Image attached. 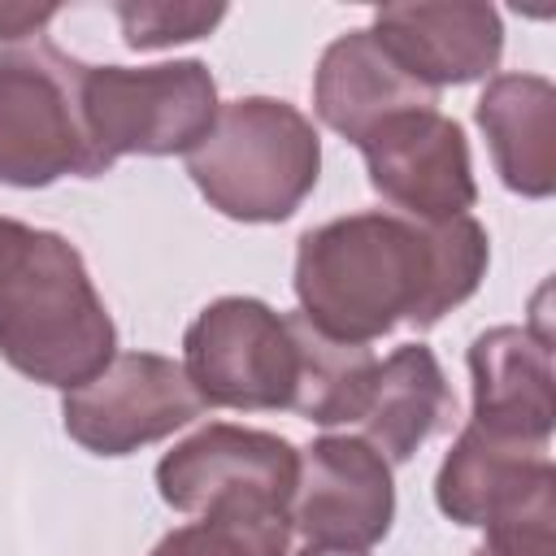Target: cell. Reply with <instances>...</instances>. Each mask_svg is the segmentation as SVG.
Here are the masks:
<instances>
[{
	"instance_id": "22",
	"label": "cell",
	"mask_w": 556,
	"mask_h": 556,
	"mask_svg": "<svg viewBox=\"0 0 556 556\" xmlns=\"http://www.w3.org/2000/svg\"><path fill=\"white\" fill-rule=\"evenodd\" d=\"M473 556H500V552H491V547H486V543H482V547H478V552H473Z\"/></svg>"
},
{
	"instance_id": "13",
	"label": "cell",
	"mask_w": 556,
	"mask_h": 556,
	"mask_svg": "<svg viewBox=\"0 0 556 556\" xmlns=\"http://www.w3.org/2000/svg\"><path fill=\"white\" fill-rule=\"evenodd\" d=\"M473 378V426L547 447L556 400H552V339L530 326H491L469 343Z\"/></svg>"
},
{
	"instance_id": "11",
	"label": "cell",
	"mask_w": 556,
	"mask_h": 556,
	"mask_svg": "<svg viewBox=\"0 0 556 556\" xmlns=\"http://www.w3.org/2000/svg\"><path fill=\"white\" fill-rule=\"evenodd\" d=\"M395 517L391 465L361 434H321L304 447L287 521L304 543L374 547Z\"/></svg>"
},
{
	"instance_id": "20",
	"label": "cell",
	"mask_w": 556,
	"mask_h": 556,
	"mask_svg": "<svg viewBox=\"0 0 556 556\" xmlns=\"http://www.w3.org/2000/svg\"><path fill=\"white\" fill-rule=\"evenodd\" d=\"M52 17H56V4H0V39L35 35Z\"/></svg>"
},
{
	"instance_id": "9",
	"label": "cell",
	"mask_w": 556,
	"mask_h": 556,
	"mask_svg": "<svg viewBox=\"0 0 556 556\" xmlns=\"http://www.w3.org/2000/svg\"><path fill=\"white\" fill-rule=\"evenodd\" d=\"M204 413L187 369L161 352H117L96 378L65 391V434L96 456H130Z\"/></svg>"
},
{
	"instance_id": "6",
	"label": "cell",
	"mask_w": 556,
	"mask_h": 556,
	"mask_svg": "<svg viewBox=\"0 0 556 556\" xmlns=\"http://www.w3.org/2000/svg\"><path fill=\"white\" fill-rule=\"evenodd\" d=\"M217 109V83L195 56L139 70L83 65V117L104 169L117 156H187L213 130Z\"/></svg>"
},
{
	"instance_id": "18",
	"label": "cell",
	"mask_w": 556,
	"mask_h": 556,
	"mask_svg": "<svg viewBox=\"0 0 556 556\" xmlns=\"http://www.w3.org/2000/svg\"><path fill=\"white\" fill-rule=\"evenodd\" d=\"M287 543H291L287 513L217 508L169 530L152 547V556H287Z\"/></svg>"
},
{
	"instance_id": "19",
	"label": "cell",
	"mask_w": 556,
	"mask_h": 556,
	"mask_svg": "<svg viewBox=\"0 0 556 556\" xmlns=\"http://www.w3.org/2000/svg\"><path fill=\"white\" fill-rule=\"evenodd\" d=\"M113 13L122 22L126 48L143 52V48L204 39L226 17V4H117Z\"/></svg>"
},
{
	"instance_id": "16",
	"label": "cell",
	"mask_w": 556,
	"mask_h": 556,
	"mask_svg": "<svg viewBox=\"0 0 556 556\" xmlns=\"http://www.w3.org/2000/svg\"><path fill=\"white\" fill-rule=\"evenodd\" d=\"M452 413L456 400L439 356L426 343H404L387 361H378L356 426L387 465H404L426 439H434L452 421Z\"/></svg>"
},
{
	"instance_id": "5",
	"label": "cell",
	"mask_w": 556,
	"mask_h": 556,
	"mask_svg": "<svg viewBox=\"0 0 556 556\" xmlns=\"http://www.w3.org/2000/svg\"><path fill=\"white\" fill-rule=\"evenodd\" d=\"M96 178L104 161L83 117V61L52 43L0 48V182Z\"/></svg>"
},
{
	"instance_id": "8",
	"label": "cell",
	"mask_w": 556,
	"mask_h": 556,
	"mask_svg": "<svg viewBox=\"0 0 556 556\" xmlns=\"http://www.w3.org/2000/svg\"><path fill=\"white\" fill-rule=\"evenodd\" d=\"M300 473V452L269 430L208 421L156 465V491L174 513H287Z\"/></svg>"
},
{
	"instance_id": "21",
	"label": "cell",
	"mask_w": 556,
	"mask_h": 556,
	"mask_svg": "<svg viewBox=\"0 0 556 556\" xmlns=\"http://www.w3.org/2000/svg\"><path fill=\"white\" fill-rule=\"evenodd\" d=\"M295 556H369V552H356V547H321V543H304Z\"/></svg>"
},
{
	"instance_id": "12",
	"label": "cell",
	"mask_w": 556,
	"mask_h": 556,
	"mask_svg": "<svg viewBox=\"0 0 556 556\" xmlns=\"http://www.w3.org/2000/svg\"><path fill=\"white\" fill-rule=\"evenodd\" d=\"M374 39L430 91L486 78L504 52V22L478 0H417L382 4L374 13Z\"/></svg>"
},
{
	"instance_id": "17",
	"label": "cell",
	"mask_w": 556,
	"mask_h": 556,
	"mask_svg": "<svg viewBox=\"0 0 556 556\" xmlns=\"http://www.w3.org/2000/svg\"><path fill=\"white\" fill-rule=\"evenodd\" d=\"M291 317L295 334V395L291 408L313 426H348L361 417L378 356L365 343H343L308 326L300 313Z\"/></svg>"
},
{
	"instance_id": "10",
	"label": "cell",
	"mask_w": 556,
	"mask_h": 556,
	"mask_svg": "<svg viewBox=\"0 0 556 556\" xmlns=\"http://www.w3.org/2000/svg\"><path fill=\"white\" fill-rule=\"evenodd\" d=\"M369 187L391 213L413 222H447L473 208L478 182L469 139L456 117L439 109H408L374 126L361 143Z\"/></svg>"
},
{
	"instance_id": "7",
	"label": "cell",
	"mask_w": 556,
	"mask_h": 556,
	"mask_svg": "<svg viewBox=\"0 0 556 556\" xmlns=\"http://www.w3.org/2000/svg\"><path fill=\"white\" fill-rule=\"evenodd\" d=\"M291 317L252 295H222L182 334V369L204 408H291L295 395Z\"/></svg>"
},
{
	"instance_id": "3",
	"label": "cell",
	"mask_w": 556,
	"mask_h": 556,
	"mask_svg": "<svg viewBox=\"0 0 556 556\" xmlns=\"http://www.w3.org/2000/svg\"><path fill=\"white\" fill-rule=\"evenodd\" d=\"M187 174L222 217L282 222L317 187L321 139L295 104L243 96L217 109L213 130L187 152Z\"/></svg>"
},
{
	"instance_id": "14",
	"label": "cell",
	"mask_w": 556,
	"mask_h": 556,
	"mask_svg": "<svg viewBox=\"0 0 556 556\" xmlns=\"http://www.w3.org/2000/svg\"><path fill=\"white\" fill-rule=\"evenodd\" d=\"M434 104L439 91L404 74V65L374 39L369 26L343 30L334 43H326L313 74V109L348 143H361L374 126H382L395 113Z\"/></svg>"
},
{
	"instance_id": "2",
	"label": "cell",
	"mask_w": 556,
	"mask_h": 556,
	"mask_svg": "<svg viewBox=\"0 0 556 556\" xmlns=\"http://www.w3.org/2000/svg\"><path fill=\"white\" fill-rule=\"evenodd\" d=\"M0 356L56 391L83 387L117 356V326L83 252L17 217H0Z\"/></svg>"
},
{
	"instance_id": "4",
	"label": "cell",
	"mask_w": 556,
	"mask_h": 556,
	"mask_svg": "<svg viewBox=\"0 0 556 556\" xmlns=\"http://www.w3.org/2000/svg\"><path fill=\"white\" fill-rule=\"evenodd\" d=\"M434 500L456 526L486 530L500 556H556V469L539 443L469 421L439 465Z\"/></svg>"
},
{
	"instance_id": "15",
	"label": "cell",
	"mask_w": 556,
	"mask_h": 556,
	"mask_svg": "<svg viewBox=\"0 0 556 556\" xmlns=\"http://www.w3.org/2000/svg\"><path fill=\"white\" fill-rule=\"evenodd\" d=\"M495 174L526 200L556 191V87L543 74H495L473 109Z\"/></svg>"
},
{
	"instance_id": "1",
	"label": "cell",
	"mask_w": 556,
	"mask_h": 556,
	"mask_svg": "<svg viewBox=\"0 0 556 556\" xmlns=\"http://www.w3.org/2000/svg\"><path fill=\"white\" fill-rule=\"evenodd\" d=\"M491 261L478 217L413 222L391 208H365L321 222L295 248L300 317L330 339L374 343L400 321L430 330L465 304Z\"/></svg>"
}]
</instances>
